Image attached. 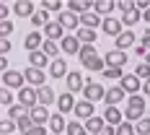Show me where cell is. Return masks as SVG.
<instances>
[{"label":"cell","instance_id":"1","mask_svg":"<svg viewBox=\"0 0 150 135\" xmlns=\"http://www.w3.org/2000/svg\"><path fill=\"white\" fill-rule=\"evenodd\" d=\"M145 109H148V101L142 94H132L127 96V109H124V120L127 122H140L145 117Z\"/></svg>","mask_w":150,"mask_h":135},{"label":"cell","instance_id":"2","mask_svg":"<svg viewBox=\"0 0 150 135\" xmlns=\"http://www.w3.org/2000/svg\"><path fill=\"white\" fill-rule=\"evenodd\" d=\"M80 94H83V99H86V101H91V104H93V101H101V99H104L106 89L101 86V83H96L93 78H86V86H83V91H80Z\"/></svg>","mask_w":150,"mask_h":135},{"label":"cell","instance_id":"3","mask_svg":"<svg viewBox=\"0 0 150 135\" xmlns=\"http://www.w3.org/2000/svg\"><path fill=\"white\" fill-rule=\"evenodd\" d=\"M3 86L8 91H21L26 86V78H23V70H5L3 73Z\"/></svg>","mask_w":150,"mask_h":135},{"label":"cell","instance_id":"4","mask_svg":"<svg viewBox=\"0 0 150 135\" xmlns=\"http://www.w3.org/2000/svg\"><path fill=\"white\" fill-rule=\"evenodd\" d=\"M119 89L124 91L127 96H132V94H140V91H142V81H140L135 73H124L122 81H119Z\"/></svg>","mask_w":150,"mask_h":135},{"label":"cell","instance_id":"5","mask_svg":"<svg viewBox=\"0 0 150 135\" xmlns=\"http://www.w3.org/2000/svg\"><path fill=\"white\" fill-rule=\"evenodd\" d=\"M23 78H26V86H31V89H39V86H44V83H47V70L29 68V70H23Z\"/></svg>","mask_w":150,"mask_h":135},{"label":"cell","instance_id":"6","mask_svg":"<svg viewBox=\"0 0 150 135\" xmlns=\"http://www.w3.org/2000/svg\"><path fill=\"white\" fill-rule=\"evenodd\" d=\"M127 60H129V55L122 52V49H109V52L104 55V62L109 65V68H124Z\"/></svg>","mask_w":150,"mask_h":135},{"label":"cell","instance_id":"7","mask_svg":"<svg viewBox=\"0 0 150 135\" xmlns=\"http://www.w3.org/2000/svg\"><path fill=\"white\" fill-rule=\"evenodd\" d=\"M80 42H78V36H75V34H65V36H62L60 39V52H65V55H67V57H70V55H78V52H80Z\"/></svg>","mask_w":150,"mask_h":135},{"label":"cell","instance_id":"8","mask_svg":"<svg viewBox=\"0 0 150 135\" xmlns=\"http://www.w3.org/2000/svg\"><path fill=\"white\" fill-rule=\"evenodd\" d=\"M47 73L52 75V78H67V73H70V68H67V60L65 57H57V60L49 62V68H47Z\"/></svg>","mask_w":150,"mask_h":135},{"label":"cell","instance_id":"9","mask_svg":"<svg viewBox=\"0 0 150 135\" xmlns=\"http://www.w3.org/2000/svg\"><path fill=\"white\" fill-rule=\"evenodd\" d=\"M18 104L26 106V109H34V106L39 104V99H36V89H31V86H23V89L18 91Z\"/></svg>","mask_w":150,"mask_h":135},{"label":"cell","instance_id":"10","mask_svg":"<svg viewBox=\"0 0 150 135\" xmlns=\"http://www.w3.org/2000/svg\"><path fill=\"white\" fill-rule=\"evenodd\" d=\"M101 31H104L106 36H114V39H117L122 31H124V26H122V21L109 18V16H106V18H101Z\"/></svg>","mask_w":150,"mask_h":135},{"label":"cell","instance_id":"11","mask_svg":"<svg viewBox=\"0 0 150 135\" xmlns=\"http://www.w3.org/2000/svg\"><path fill=\"white\" fill-rule=\"evenodd\" d=\"M83 86H86V75L80 70H70L67 73V94H78V91H83Z\"/></svg>","mask_w":150,"mask_h":135},{"label":"cell","instance_id":"12","mask_svg":"<svg viewBox=\"0 0 150 135\" xmlns=\"http://www.w3.org/2000/svg\"><path fill=\"white\" fill-rule=\"evenodd\" d=\"M36 99H39V106H49V104H54L57 101V94H54V89L52 86H39L36 89Z\"/></svg>","mask_w":150,"mask_h":135},{"label":"cell","instance_id":"13","mask_svg":"<svg viewBox=\"0 0 150 135\" xmlns=\"http://www.w3.org/2000/svg\"><path fill=\"white\" fill-rule=\"evenodd\" d=\"M42 44H44V34L42 31H29L26 34V39H23V47L29 49V52H36V49H42Z\"/></svg>","mask_w":150,"mask_h":135},{"label":"cell","instance_id":"14","mask_svg":"<svg viewBox=\"0 0 150 135\" xmlns=\"http://www.w3.org/2000/svg\"><path fill=\"white\" fill-rule=\"evenodd\" d=\"M11 11H13L16 16H21V18H31V16L36 13V5L29 3V0H18V3L11 5Z\"/></svg>","mask_w":150,"mask_h":135},{"label":"cell","instance_id":"15","mask_svg":"<svg viewBox=\"0 0 150 135\" xmlns=\"http://www.w3.org/2000/svg\"><path fill=\"white\" fill-rule=\"evenodd\" d=\"M75 117H78V122L80 120H86L88 122L91 117H93V114H96V109H93V104H91V101H86V99H83V101H75Z\"/></svg>","mask_w":150,"mask_h":135},{"label":"cell","instance_id":"16","mask_svg":"<svg viewBox=\"0 0 150 135\" xmlns=\"http://www.w3.org/2000/svg\"><path fill=\"white\" fill-rule=\"evenodd\" d=\"M57 24L62 29H80V16L70 13V11H62V13H57Z\"/></svg>","mask_w":150,"mask_h":135},{"label":"cell","instance_id":"17","mask_svg":"<svg viewBox=\"0 0 150 135\" xmlns=\"http://www.w3.org/2000/svg\"><path fill=\"white\" fill-rule=\"evenodd\" d=\"M124 99H127V94H124L119 86H109V89H106V94H104L106 106H117L119 101H124Z\"/></svg>","mask_w":150,"mask_h":135},{"label":"cell","instance_id":"18","mask_svg":"<svg viewBox=\"0 0 150 135\" xmlns=\"http://www.w3.org/2000/svg\"><path fill=\"white\" fill-rule=\"evenodd\" d=\"M54 104H57V112H60V114H67V112H73V109H75V96H73V94H67V91H62Z\"/></svg>","mask_w":150,"mask_h":135},{"label":"cell","instance_id":"19","mask_svg":"<svg viewBox=\"0 0 150 135\" xmlns=\"http://www.w3.org/2000/svg\"><path fill=\"white\" fill-rule=\"evenodd\" d=\"M29 117H31V122L34 125H42V127H47V122H49V112H47V106H34V109H29Z\"/></svg>","mask_w":150,"mask_h":135},{"label":"cell","instance_id":"20","mask_svg":"<svg viewBox=\"0 0 150 135\" xmlns=\"http://www.w3.org/2000/svg\"><path fill=\"white\" fill-rule=\"evenodd\" d=\"M62 36H65V29H62L57 21H49L44 26V39H49V42H60Z\"/></svg>","mask_w":150,"mask_h":135},{"label":"cell","instance_id":"21","mask_svg":"<svg viewBox=\"0 0 150 135\" xmlns=\"http://www.w3.org/2000/svg\"><path fill=\"white\" fill-rule=\"evenodd\" d=\"M98 57V49H96V44H83L80 47V52H78V60H80V65L86 68L91 60H96Z\"/></svg>","mask_w":150,"mask_h":135},{"label":"cell","instance_id":"22","mask_svg":"<svg viewBox=\"0 0 150 135\" xmlns=\"http://www.w3.org/2000/svg\"><path fill=\"white\" fill-rule=\"evenodd\" d=\"M129 47H135V34H132V29H124L117 36V47L114 49H122V52H127Z\"/></svg>","mask_w":150,"mask_h":135},{"label":"cell","instance_id":"23","mask_svg":"<svg viewBox=\"0 0 150 135\" xmlns=\"http://www.w3.org/2000/svg\"><path fill=\"white\" fill-rule=\"evenodd\" d=\"M104 122H106V125H111V127H117V125H122V122H124V112H119L117 106H106Z\"/></svg>","mask_w":150,"mask_h":135},{"label":"cell","instance_id":"24","mask_svg":"<svg viewBox=\"0 0 150 135\" xmlns=\"http://www.w3.org/2000/svg\"><path fill=\"white\" fill-rule=\"evenodd\" d=\"M49 133H54V135H60L65 133V127H67V122H65V114H60V112H54L52 117H49Z\"/></svg>","mask_w":150,"mask_h":135},{"label":"cell","instance_id":"25","mask_svg":"<svg viewBox=\"0 0 150 135\" xmlns=\"http://www.w3.org/2000/svg\"><path fill=\"white\" fill-rule=\"evenodd\" d=\"M80 26H83V29H98V26H101V16H96L93 13V11H86V13L80 16Z\"/></svg>","mask_w":150,"mask_h":135},{"label":"cell","instance_id":"26","mask_svg":"<svg viewBox=\"0 0 150 135\" xmlns=\"http://www.w3.org/2000/svg\"><path fill=\"white\" fill-rule=\"evenodd\" d=\"M140 18H142V13L132 5V8H127L122 13V26H135V24H140Z\"/></svg>","mask_w":150,"mask_h":135},{"label":"cell","instance_id":"27","mask_svg":"<svg viewBox=\"0 0 150 135\" xmlns=\"http://www.w3.org/2000/svg\"><path fill=\"white\" fill-rule=\"evenodd\" d=\"M29 62H31V68H39V70H44L47 62H52V60L47 57L42 49H36V52H29Z\"/></svg>","mask_w":150,"mask_h":135},{"label":"cell","instance_id":"28","mask_svg":"<svg viewBox=\"0 0 150 135\" xmlns=\"http://www.w3.org/2000/svg\"><path fill=\"white\" fill-rule=\"evenodd\" d=\"M75 36H78L80 44H96V39H98V34H96L93 29H83V26L75 31Z\"/></svg>","mask_w":150,"mask_h":135},{"label":"cell","instance_id":"29","mask_svg":"<svg viewBox=\"0 0 150 135\" xmlns=\"http://www.w3.org/2000/svg\"><path fill=\"white\" fill-rule=\"evenodd\" d=\"M111 8H117V3H111V0H93V13L96 16L111 13Z\"/></svg>","mask_w":150,"mask_h":135},{"label":"cell","instance_id":"30","mask_svg":"<svg viewBox=\"0 0 150 135\" xmlns=\"http://www.w3.org/2000/svg\"><path fill=\"white\" fill-rule=\"evenodd\" d=\"M83 127H86V133H93V135H96V133H101V130L106 127V122H104V117H96V114H93Z\"/></svg>","mask_w":150,"mask_h":135},{"label":"cell","instance_id":"31","mask_svg":"<svg viewBox=\"0 0 150 135\" xmlns=\"http://www.w3.org/2000/svg\"><path fill=\"white\" fill-rule=\"evenodd\" d=\"M42 52H44L49 60H57V57H60V44H57V42H49V39H44Z\"/></svg>","mask_w":150,"mask_h":135},{"label":"cell","instance_id":"32","mask_svg":"<svg viewBox=\"0 0 150 135\" xmlns=\"http://www.w3.org/2000/svg\"><path fill=\"white\" fill-rule=\"evenodd\" d=\"M39 8L47 11V13H62V11H65V3H60V0H44Z\"/></svg>","mask_w":150,"mask_h":135},{"label":"cell","instance_id":"33","mask_svg":"<svg viewBox=\"0 0 150 135\" xmlns=\"http://www.w3.org/2000/svg\"><path fill=\"white\" fill-rule=\"evenodd\" d=\"M5 114H8V120L18 122L23 114H29V109H26V106H21V104H13V106H8V112H5Z\"/></svg>","mask_w":150,"mask_h":135},{"label":"cell","instance_id":"34","mask_svg":"<svg viewBox=\"0 0 150 135\" xmlns=\"http://www.w3.org/2000/svg\"><path fill=\"white\" fill-rule=\"evenodd\" d=\"M31 24H34V26H36V29H44L47 24H49V13H47V11H42V8H39V11H36V13L31 16Z\"/></svg>","mask_w":150,"mask_h":135},{"label":"cell","instance_id":"35","mask_svg":"<svg viewBox=\"0 0 150 135\" xmlns=\"http://www.w3.org/2000/svg\"><path fill=\"white\" fill-rule=\"evenodd\" d=\"M31 127H34V122H31V117H29V114H23L21 120L16 122V130H18V133H21V135H26V133H29V130H31Z\"/></svg>","mask_w":150,"mask_h":135},{"label":"cell","instance_id":"36","mask_svg":"<svg viewBox=\"0 0 150 135\" xmlns=\"http://www.w3.org/2000/svg\"><path fill=\"white\" fill-rule=\"evenodd\" d=\"M65 133H67V135H88V133H86V127H83V125H80L78 120L67 122V127H65Z\"/></svg>","mask_w":150,"mask_h":135},{"label":"cell","instance_id":"37","mask_svg":"<svg viewBox=\"0 0 150 135\" xmlns=\"http://www.w3.org/2000/svg\"><path fill=\"white\" fill-rule=\"evenodd\" d=\"M104 78H109V81H122V75H124V70H122V68H109V65H106L104 68Z\"/></svg>","mask_w":150,"mask_h":135},{"label":"cell","instance_id":"38","mask_svg":"<svg viewBox=\"0 0 150 135\" xmlns=\"http://www.w3.org/2000/svg\"><path fill=\"white\" fill-rule=\"evenodd\" d=\"M135 133L137 135H150V117L145 114L140 122H135Z\"/></svg>","mask_w":150,"mask_h":135},{"label":"cell","instance_id":"39","mask_svg":"<svg viewBox=\"0 0 150 135\" xmlns=\"http://www.w3.org/2000/svg\"><path fill=\"white\" fill-rule=\"evenodd\" d=\"M11 133H18V130H16V122L8 120V117L0 120V135H11Z\"/></svg>","mask_w":150,"mask_h":135},{"label":"cell","instance_id":"40","mask_svg":"<svg viewBox=\"0 0 150 135\" xmlns=\"http://www.w3.org/2000/svg\"><path fill=\"white\" fill-rule=\"evenodd\" d=\"M114 135H137V133H135V125L124 120L122 125H117V133H114Z\"/></svg>","mask_w":150,"mask_h":135},{"label":"cell","instance_id":"41","mask_svg":"<svg viewBox=\"0 0 150 135\" xmlns=\"http://www.w3.org/2000/svg\"><path fill=\"white\" fill-rule=\"evenodd\" d=\"M13 21H11V18H8V21H0V39H8V36H11V34H13Z\"/></svg>","mask_w":150,"mask_h":135},{"label":"cell","instance_id":"42","mask_svg":"<svg viewBox=\"0 0 150 135\" xmlns=\"http://www.w3.org/2000/svg\"><path fill=\"white\" fill-rule=\"evenodd\" d=\"M135 75L140 78V81H148V78H150V65H148V62H140V65L135 68Z\"/></svg>","mask_w":150,"mask_h":135},{"label":"cell","instance_id":"43","mask_svg":"<svg viewBox=\"0 0 150 135\" xmlns=\"http://www.w3.org/2000/svg\"><path fill=\"white\" fill-rule=\"evenodd\" d=\"M86 68H88V70H93V73H104L106 62H104V57H96V60H91Z\"/></svg>","mask_w":150,"mask_h":135},{"label":"cell","instance_id":"44","mask_svg":"<svg viewBox=\"0 0 150 135\" xmlns=\"http://www.w3.org/2000/svg\"><path fill=\"white\" fill-rule=\"evenodd\" d=\"M0 104H5V106H13V94L5 89V86H0Z\"/></svg>","mask_w":150,"mask_h":135},{"label":"cell","instance_id":"45","mask_svg":"<svg viewBox=\"0 0 150 135\" xmlns=\"http://www.w3.org/2000/svg\"><path fill=\"white\" fill-rule=\"evenodd\" d=\"M13 49V44H11V39H0V57H8V52Z\"/></svg>","mask_w":150,"mask_h":135},{"label":"cell","instance_id":"46","mask_svg":"<svg viewBox=\"0 0 150 135\" xmlns=\"http://www.w3.org/2000/svg\"><path fill=\"white\" fill-rule=\"evenodd\" d=\"M26 135H47V127H42V125H34Z\"/></svg>","mask_w":150,"mask_h":135},{"label":"cell","instance_id":"47","mask_svg":"<svg viewBox=\"0 0 150 135\" xmlns=\"http://www.w3.org/2000/svg\"><path fill=\"white\" fill-rule=\"evenodd\" d=\"M8 16H11V8L5 3H0V21H8Z\"/></svg>","mask_w":150,"mask_h":135},{"label":"cell","instance_id":"48","mask_svg":"<svg viewBox=\"0 0 150 135\" xmlns=\"http://www.w3.org/2000/svg\"><path fill=\"white\" fill-rule=\"evenodd\" d=\"M117 133V127H111V125H106L104 130H101V133H96V135H114Z\"/></svg>","mask_w":150,"mask_h":135},{"label":"cell","instance_id":"49","mask_svg":"<svg viewBox=\"0 0 150 135\" xmlns=\"http://www.w3.org/2000/svg\"><path fill=\"white\" fill-rule=\"evenodd\" d=\"M142 47H145V49L150 52V29L145 31V36H142Z\"/></svg>","mask_w":150,"mask_h":135},{"label":"cell","instance_id":"50","mask_svg":"<svg viewBox=\"0 0 150 135\" xmlns=\"http://www.w3.org/2000/svg\"><path fill=\"white\" fill-rule=\"evenodd\" d=\"M142 96H150V78L142 81Z\"/></svg>","mask_w":150,"mask_h":135},{"label":"cell","instance_id":"51","mask_svg":"<svg viewBox=\"0 0 150 135\" xmlns=\"http://www.w3.org/2000/svg\"><path fill=\"white\" fill-rule=\"evenodd\" d=\"M5 70H11L8 68V57H0V73H5Z\"/></svg>","mask_w":150,"mask_h":135},{"label":"cell","instance_id":"52","mask_svg":"<svg viewBox=\"0 0 150 135\" xmlns=\"http://www.w3.org/2000/svg\"><path fill=\"white\" fill-rule=\"evenodd\" d=\"M135 52H137V55H142V57L148 55V49H145V47H142V44H135Z\"/></svg>","mask_w":150,"mask_h":135},{"label":"cell","instance_id":"53","mask_svg":"<svg viewBox=\"0 0 150 135\" xmlns=\"http://www.w3.org/2000/svg\"><path fill=\"white\" fill-rule=\"evenodd\" d=\"M142 18H145V21H148V24H150V8H148V11H145V13H142Z\"/></svg>","mask_w":150,"mask_h":135},{"label":"cell","instance_id":"54","mask_svg":"<svg viewBox=\"0 0 150 135\" xmlns=\"http://www.w3.org/2000/svg\"><path fill=\"white\" fill-rule=\"evenodd\" d=\"M145 62H148V65H150V52H148V55H145Z\"/></svg>","mask_w":150,"mask_h":135}]
</instances>
